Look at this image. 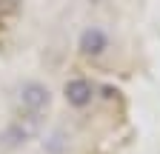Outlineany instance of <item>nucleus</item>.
Here are the masks:
<instances>
[{"label":"nucleus","mask_w":160,"mask_h":154,"mask_svg":"<svg viewBox=\"0 0 160 154\" xmlns=\"http://www.w3.org/2000/svg\"><path fill=\"white\" fill-rule=\"evenodd\" d=\"M52 103V91L43 86V83H23V89H20V106H23L29 114H40V111H46Z\"/></svg>","instance_id":"1"},{"label":"nucleus","mask_w":160,"mask_h":154,"mask_svg":"<svg viewBox=\"0 0 160 154\" xmlns=\"http://www.w3.org/2000/svg\"><path fill=\"white\" fill-rule=\"evenodd\" d=\"M63 97H66V103L74 106V108H86V106L92 103V97H94V89H92L89 80L74 77V80H69V83L63 86Z\"/></svg>","instance_id":"3"},{"label":"nucleus","mask_w":160,"mask_h":154,"mask_svg":"<svg viewBox=\"0 0 160 154\" xmlns=\"http://www.w3.org/2000/svg\"><path fill=\"white\" fill-rule=\"evenodd\" d=\"M77 49H80V54H86V57H100V54L109 49V37H106V31H103V29L89 26V29L80 31Z\"/></svg>","instance_id":"2"}]
</instances>
